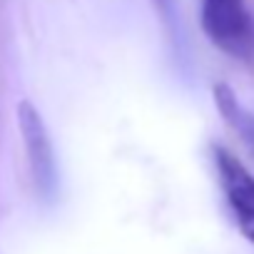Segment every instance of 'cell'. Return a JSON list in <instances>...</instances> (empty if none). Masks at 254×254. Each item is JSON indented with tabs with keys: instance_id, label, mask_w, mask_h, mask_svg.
<instances>
[{
	"instance_id": "cell-1",
	"label": "cell",
	"mask_w": 254,
	"mask_h": 254,
	"mask_svg": "<svg viewBox=\"0 0 254 254\" xmlns=\"http://www.w3.org/2000/svg\"><path fill=\"white\" fill-rule=\"evenodd\" d=\"M199 23L204 38L227 58H254V15L247 0H202Z\"/></svg>"
},
{
	"instance_id": "cell-4",
	"label": "cell",
	"mask_w": 254,
	"mask_h": 254,
	"mask_svg": "<svg viewBox=\"0 0 254 254\" xmlns=\"http://www.w3.org/2000/svg\"><path fill=\"white\" fill-rule=\"evenodd\" d=\"M212 95H214V105H217V110L222 112V117L234 127L239 135L252 137V135H254V117L242 107V102L237 100L234 90H232L229 85L219 82V85L212 87Z\"/></svg>"
},
{
	"instance_id": "cell-5",
	"label": "cell",
	"mask_w": 254,
	"mask_h": 254,
	"mask_svg": "<svg viewBox=\"0 0 254 254\" xmlns=\"http://www.w3.org/2000/svg\"><path fill=\"white\" fill-rule=\"evenodd\" d=\"M155 5H157V10H160L162 20H165V23H170V20H172V8H175V0H155Z\"/></svg>"
},
{
	"instance_id": "cell-3",
	"label": "cell",
	"mask_w": 254,
	"mask_h": 254,
	"mask_svg": "<svg viewBox=\"0 0 254 254\" xmlns=\"http://www.w3.org/2000/svg\"><path fill=\"white\" fill-rule=\"evenodd\" d=\"M212 162L224 202L237 222V229L249 244H254V175L239 157H234L219 145L212 147Z\"/></svg>"
},
{
	"instance_id": "cell-2",
	"label": "cell",
	"mask_w": 254,
	"mask_h": 254,
	"mask_svg": "<svg viewBox=\"0 0 254 254\" xmlns=\"http://www.w3.org/2000/svg\"><path fill=\"white\" fill-rule=\"evenodd\" d=\"M15 115H18V127L28 152V165L33 172L35 190L40 192L43 199H53L58 192V162H55L53 140L43 122V115L30 100H20Z\"/></svg>"
}]
</instances>
